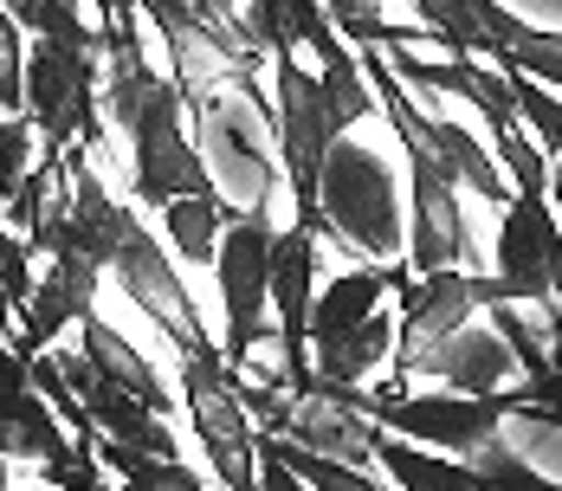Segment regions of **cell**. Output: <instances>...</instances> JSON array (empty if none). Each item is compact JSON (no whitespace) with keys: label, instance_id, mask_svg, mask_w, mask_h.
<instances>
[{"label":"cell","instance_id":"obj_1","mask_svg":"<svg viewBox=\"0 0 562 491\" xmlns=\"http://www.w3.org/2000/svg\"><path fill=\"white\" fill-rule=\"evenodd\" d=\"M498 163L510 175V208L498 226V259L492 272L517 291V304H537L543 317L562 311V220L550 208V163L537 156L530 130H498Z\"/></svg>","mask_w":562,"mask_h":491},{"label":"cell","instance_id":"obj_2","mask_svg":"<svg viewBox=\"0 0 562 491\" xmlns=\"http://www.w3.org/2000/svg\"><path fill=\"white\" fill-rule=\"evenodd\" d=\"M324 226L362 266H407V214L394 194V163L375 136H362V123L324 163Z\"/></svg>","mask_w":562,"mask_h":491},{"label":"cell","instance_id":"obj_3","mask_svg":"<svg viewBox=\"0 0 562 491\" xmlns=\"http://www.w3.org/2000/svg\"><path fill=\"white\" fill-rule=\"evenodd\" d=\"M188 130H194V149H201V163H207L233 214H272L279 208V188H291V181H284L279 163L272 110H259L239 91H214V98L188 104Z\"/></svg>","mask_w":562,"mask_h":491},{"label":"cell","instance_id":"obj_4","mask_svg":"<svg viewBox=\"0 0 562 491\" xmlns=\"http://www.w3.org/2000/svg\"><path fill=\"white\" fill-rule=\"evenodd\" d=\"M175 382H181V421L194 427V446H201V466H207L214 491H266L259 486V421L239 401L226 349L175 356Z\"/></svg>","mask_w":562,"mask_h":491},{"label":"cell","instance_id":"obj_5","mask_svg":"<svg viewBox=\"0 0 562 491\" xmlns=\"http://www.w3.org/2000/svg\"><path fill=\"white\" fill-rule=\"evenodd\" d=\"M272 246H279V220L272 214H233L221 233V259H214V291H221V349L233 382L279 349V324H272Z\"/></svg>","mask_w":562,"mask_h":491},{"label":"cell","instance_id":"obj_6","mask_svg":"<svg viewBox=\"0 0 562 491\" xmlns=\"http://www.w3.org/2000/svg\"><path fill=\"white\" fill-rule=\"evenodd\" d=\"M104 278H111L116 291H123L149 324L169 336L175 356H207V349H221V336L207 330L201 304H194V291H188V278H181V266H175V253L162 246L156 220L143 214V208L123 220L111 259H104Z\"/></svg>","mask_w":562,"mask_h":491},{"label":"cell","instance_id":"obj_7","mask_svg":"<svg viewBox=\"0 0 562 491\" xmlns=\"http://www.w3.org/2000/svg\"><path fill=\"white\" fill-rule=\"evenodd\" d=\"M123 149H130V175H123V194L143 208V214L156 220L169 201H207V194H221L214 188V175L201 163V149H194V130H188V98H181V85H162L143 116H136V130L123 136Z\"/></svg>","mask_w":562,"mask_h":491},{"label":"cell","instance_id":"obj_8","mask_svg":"<svg viewBox=\"0 0 562 491\" xmlns=\"http://www.w3.org/2000/svg\"><path fill=\"white\" fill-rule=\"evenodd\" d=\"M498 304H517V291H510L498 272H465V266H452V272H427L414 278L407 291H401V336H394V376H407L427 349H440L447 336L472 324L479 311H498Z\"/></svg>","mask_w":562,"mask_h":491},{"label":"cell","instance_id":"obj_9","mask_svg":"<svg viewBox=\"0 0 562 491\" xmlns=\"http://www.w3.org/2000/svg\"><path fill=\"white\" fill-rule=\"evenodd\" d=\"M33 246H40V291H33V304H26V317H20V330L7 336L26 362L33 356H46V349H58L65 343V330H78L85 317H98V304H104V266L98 259H85L78 246H65L58 233H33Z\"/></svg>","mask_w":562,"mask_h":491},{"label":"cell","instance_id":"obj_10","mask_svg":"<svg viewBox=\"0 0 562 491\" xmlns=\"http://www.w3.org/2000/svg\"><path fill=\"white\" fill-rule=\"evenodd\" d=\"M239 26H246V40L259 46L266 65H284V58H297L304 46L330 65V58L349 46L337 33V20H330L317 0H246V7H239Z\"/></svg>","mask_w":562,"mask_h":491},{"label":"cell","instance_id":"obj_11","mask_svg":"<svg viewBox=\"0 0 562 491\" xmlns=\"http://www.w3.org/2000/svg\"><path fill=\"white\" fill-rule=\"evenodd\" d=\"M78 349H85V362L98 369V376H111L116 388H130L143 408H156L162 421L181 414V382H169L149 356H143V343L136 336H123V330L104 317V304H98V317H85L78 324Z\"/></svg>","mask_w":562,"mask_h":491},{"label":"cell","instance_id":"obj_12","mask_svg":"<svg viewBox=\"0 0 562 491\" xmlns=\"http://www.w3.org/2000/svg\"><path fill=\"white\" fill-rule=\"evenodd\" d=\"M407 376H440L447 394H505L510 382H524L510 343L498 330H479V324H465L459 336H447L440 349H427Z\"/></svg>","mask_w":562,"mask_h":491},{"label":"cell","instance_id":"obj_13","mask_svg":"<svg viewBox=\"0 0 562 491\" xmlns=\"http://www.w3.org/2000/svg\"><path fill=\"white\" fill-rule=\"evenodd\" d=\"M479 20H485V33H492V71H524L530 85H543V91H557L562 98V33L550 26H530V20H517L510 7H479Z\"/></svg>","mask_w":562,"mask_h":491},{"label":"cell","instance_id":"obj_14","mask_svg":"<svg viewBox=\"0 0 562 491\" xmlns=\"http://www.w3.org/2000/svg\"><path fill=\"white\" fill-rule=\"evenodd\" d=\"M369 453H375V472H389L394 491H472V466L434 453V446H414L401 434L369 427Z\"/></svg>","mask_w":562,"mask_h":491},{"label":"cell","instance_id":"obj_15","mask_svg":"<svg viewBox=\"0 0 562 491\" xmlns=\"http://www.w3.org/2000/svg\"><path fill=\"white\" fill-rule=\"evenodd\" d=\"M226 226H233V208H226L221 194H207V201H169V208L156 214L162 246H169L188 272H214Z\"/></svg>","mask_w":562,"mask_h":491},{"label":"cell","instance_id":"obj_16","mask_svg":"<svg viewBox=\"0 0 562 491\" xmlns=\"http://www.w3.org/2000/svg\"><path fill=\"white\" fill-rule=\"evenodd\" d=\"M427 143L452 163L459 188H472V194L492 201V208H510V175L485 156V143H479L465 123H452V116H440V110H427Z\"/></svg>","mask_w":562,"mask_h":491},{"label":"cell","instance_id":"obj_17","mask_svg":"<svg viewBox=\"0 0 562 491\" xmlns=\"http://www.w3.org/2000/svg\"><path fill=\"white\" fill-rule=\"evenodd\" d=\"M259 439L304 479V491H389L375 472H356V466H342V459H324V453H311V446H297V439H272V434H259Z\"/></svg>","mask_w":562,"mask_h":491},{"label":"cell","instance_id":"obj_18","mask_svg":"<svg viewBox=\"0 0 562 491\" xmlns=\"http://www.w3.org/2000/svg\"><path fill=\"white\" fill-rule=\"evenodd\" d=\"M472 466V491H562L557 472H543V466H530L517 446H485L479 459H465Z\"/></svg>","mask_w":562,"mask_h":491},{"label":"cell","instance_id":"obj_19","mask_svg":"<svg viewBox=\"0 0 562 491\" xmlns=\"http://www.w3.org/2000/svg\"><path fill=\"white\" fill-rule=\"evenodd\" d=\"M498 78L510 85L517 123H524V130H530V136H537V143L562 163V98H557V91H543V85H530L524 71H498Z\"/></svg>","mask_w":562,"mask_h":491},{"label":"cell","instance_id":"obj_20","mask_svg":"<svg viewBox=\"0 0 562 491\" xmlns=\"http://www.w3.org/2000/svg\"><path fill=\"white\" fill-rule=\"evenodd\" d=\"M26 46L20 20L0 7V116H26Z\"/></svg>","mask_w":562,"mask_h":491},{"label":"cell","instance_id":"obj_21","mask_svg":"<svg viewBox=\"0 0 562 491\" xmlns=\"http://www.w3.org/2000/svg\"><path fill=\"white\" fill-rule=\"evenodd\" d=\"M188 7H194L201 20H214V26H226V33H246V26H239V0H188Z\"/></svg>","mask_w":562,"mask_h":491},{"label":"cell","instance_id":"obj_22","mask_svg":"<svg viewBox=\"0 0 562 491\" xmlns=\"http://www.w3.org/2000/svg\"><path fill=\"white\" fill-rule=\"evenodd\" d=\"M550 208H557V220H562V168L550 175Z\"/></svg>","mask_w":562,"mask_h":491},{"label":"cell","instance_id":"obj_23","mask_svg":"<svg viewBox=\"0 0 562 491\" xmlns=\"http://www.w3.org/2000/svg\"><path fill=\"white\" fill-rule=\"evenodd\" d=\"M0 491H13V459L0 453Z\"/></svg>","mask_w":562,"mask_h":491},{"label":"cell","instance_id":"obj_24","mask_svg":"<svg viewBox=\"0 0 562 491\" xmlns=\"http://www.w3.org/2000/svg\"><path fill=\"white\" fill-rule=\"evenodd\" d=\"M181 491H214V486H207V472H201V479H188Z\"/></svg>","mask_w":562,"mask_h":491},{"label":"cell","instance_id":"obj_25","mask_svg":"<svg viewBox=\"0 0 562 491\" xmlns=\"http://www.w3.org/2000/svg\"><path fill=\"white\" fill-rule=\"evenodd\" d=\"M98 491H116V486H98Z\"/></svg>","mask_w":562,"mask_h":491},{"label":"cell","instance_id":"obj_26","mask_svg":"<svg viewBox=\"0 0 562 491\" xmlns=\"http://www.w3.org/2000/svg\"><path fill=\"white\" fill-rule=\"evenodd\" d=\"M369 7H382V0H369Z\"/></svg>","mask_w":562,"mask_h":491}]
</instances>
